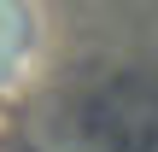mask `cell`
<instances>
[{
  "mask_svg": "<svg viewBox=\"0 0 158 152\" xmlns=\"http://www.w3.org/2000/svg\"><path fill=\"white\" fill-rule=\"evenodd\" d=\"M41 59V12L35 0H0V111L23 94Z\"/></svg>",
  "mask_w": 158,
  "mask_h": 152,
  "instance_id": "1",
  "label": "cell"
}]
</instances>
